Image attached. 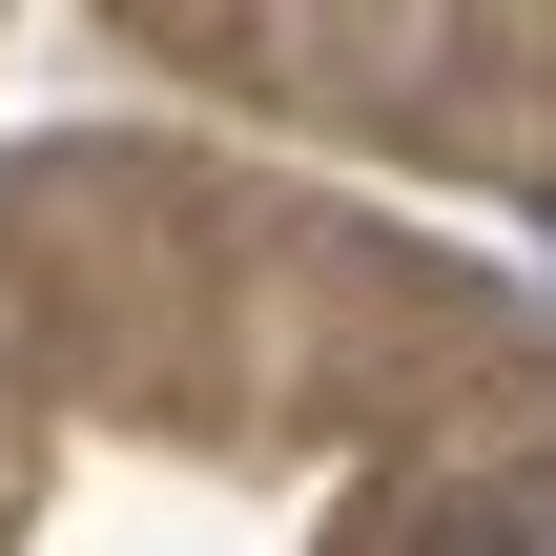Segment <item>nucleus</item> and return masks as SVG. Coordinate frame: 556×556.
<instances>
[{"label": "nucleus", "mask_w": 556, "mask_h": 556, "mask_svg": "<svg viewBox=\"0 0 556 556\" xmlns=\"http://www.w3.org/2000/svg\"><path fill=\"white\" fill-rule=\"evenodd\" d=\"M413 556H556V454H495V475H454V495L413 516Z\"/></svg>", "instance_id": "obj_1"}]
</instances>
